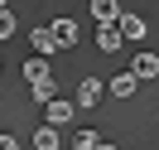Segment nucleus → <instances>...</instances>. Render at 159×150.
I'll return each instance as SVG.
<instances>
[{
  "mask_svg": "<svg viewBox=\"0 0 159 150\" xmlns=\"http://www.w3.org/2000/svg\"><path fill=\"white\" fill-rule=\"evenodd\" d=\"M120 15H125V10H120L116 0H92V20H97V24H116Z\"/></svg>",
  "mask_w": 159,
  "mask_h": 150,
  "instance_id": "nucleus-1",
  "label": "nucleus"
},
{
  "mask_svg": "<svg viewBox=\"0 0 159 150\" xmlns=\"http://www.w3.org/2000/svg\"><path fill=\"white\" fill-rule=\"evenodd\" d=\"M120 44H125V34H120V24H101V34H97V49H101V53H116Z\"/></svg>",
  "mask_w": 159,
  "mask_h": 150,
  "instance_id": "nucleus-2",
  "label": "nucleus"
},
{
  "mask_svg": "<svg viewBox=\"0 0 159 150\" xmlns=\"http://www.w3.org/2000/svg\"><path fill=\"white\" fill-rule=\"evenodd\" d=\"M130 73H135L140 82H145V78H159V58H154V53H135V63H130Z\"/></svg>",
  "mask_w": 159,
  "mask_h": 150,
  "instance_id": "nucleus-3",
  "label": "nucleus"
},
{
  "mask_svg": "<svg viewBox=\"0 0 159 150\" xmlns=\"http://www.w3.org/2000/svg\"><path fill=\"white\" fill-rule=\"evenodd\" d=\"M53 34H58V44H63V49H72V44L82 39V29H77V20H53Z\"/></svg>",
  "mask_w": 159,
  "mask_h": 150,
  "instance_id": "nucleus-4",
  "label": "nucleus"
},
{
  "mask_svg": "<svg viewBox=\"0 0 159 150\" xmlns=\"http://www.w3.org/2000/svg\"><path fill=\"white\" fill-rule=\"evenodd\" d=\"M29 44H34L39 53H58V49H63L58 34H53V24H48V29H34V34H29Z\"/></svg>",
  "mask_w": 159,
  "mask_h": 150,
  "instance_id": "nucleus-5",
  "label": "nucleus"
},
{
  "mask_svg": "<svg viewBox=\"0 0 159 150\" xmlns=\"http://www.w3.org/2000/svg\"><path fill=\"white\" fill-rule=\"evenodd\" d=\"M97 102H101V82L97 78H82L77 82V107H97Z\"/></svg>",
  "mask_w": 159,
  "mask_h": 150,
  "instance_id": "nucleus-6",
  "label": "nucleus"
},
{
  "mask_svg": "<svg viewBox=\"0 0 159 150\" xmlns=\"http://www.w3.org/2000/svg\"><path fill=\"white\" fill-rule=\"evenodd\" d=\"M106 87H111V92H116V97H130V92H135V87H140V78H135V73H130V68H125V73H116V78H111V82H106Z\"/></svg>",
  "mask_w": 159,
  "mask_h": 150,
  "instance_id": "nucleus-7",
  "label": "nucleus"
},
{
  "mask_svg": "<svg viewBox=\"0 0 159 150\" xmlns=\"http://www.w3.org/2000/svg\"><path fill=\"white\" fill-rule=\"evenodd\" d=\"M58 145H63L58 126H39V131H34V150H58Z\"/></svg>",
  "mask_w": 159,
  "mask_h": 150,
  "instance_id": "nucleus-8",
  "label": "nucleus"
},
{
  "mask_svg": "<svg viewBox=\"0 0 159 150\" xmlns=\"http://www.w3.org/2000/svg\"><path fill=\"white\" fill-rule=\"evenodd\" d=\"M72 111H77L72 102H58V97H53V102H48V126H63V121H72Z\"/></svg>",
  "mask_w": 159,
  "mask_h": 150,
  "instance_id": "nucleus-9",
  "label": "nucleus"
},
{
  "mask_svg": "<svg viewBox=\"0 0 159 150\" xmlns=\"http://www.w3.org/2000/svg\"><path fill=\"white\" fill-rule=\"evenodd\" d=\"M120 34H125V39H145V20H140V15H120Z\"/></svg>",
  "mask_w": 159,
  "mask_h": 150,
  "instance_id": "nucleus-10",
  "label": "nucleus"
},
{
  "mask_svg": "<svg viewBox=\"0 0 159 150\" xmlns=\"http://www.w3.org/2000/svg\"><path fill=\"white\" fill-rule=\"evenodd\" d=\"M72 150H101V136H97V131H77V136H72Z\"/></svg>",
  "mask_w": 159,
  "mask_h": 150,
  "instance_id": "nucleus-11",
  "label": "nucleus"
},
{
  "mask_svg": "<svg viewBox=\"0 0 159 150\" xmlns=\"http://www.w3.org/2000/svg\"><path fill=\"white\" fill-rule=\"evenodd\" d=\"M53 97H58V82H53V78H43V82H34V102H43V107H48Z\"/></svg>",
  "mask_w": 159,
  "mask_h": 150,
  "instance_id": "nucleus-12",
  "label": "nucleus"
},
{
  "mask_svg": "<svg viewBox=\"0 0 159 150\" xmlns=\"http://www.w3.org/2000/svg\"><path fill=\"white\" fill-rule=\"evenodd\" d=\"M24 78H29V82H43V78H53V73H48L43 58H29V63H24Z\"/></svg>",
  "mask_w": 159,
  "mask_h": 150,
  "instance_id": "nucleus-13",
  "label": "nucleus"
},
{
  "mask_svg": "<svg viewBox=\"0 0 159 150\" xmlns=\"http://www.w3.org/2000/svg\"><path fill=\"white\" fill-rule=\"evenodd\" d=\"M10 34H15V15H10V5H5V15H0V39L10 44Z\"/></svg>",
  "mask_w": 159,
  "mask_h": 150,
  "instance_id": "nucleus-14",
  "label": "nucleus"
},
{
  "mask_svg": "<svg viewBox=\"0 0 159 150\" xmlns=\"http://www.w3.org/2000/svg\"><path fill=\"white\" fill-rule=\"evenodd\" d=\"M0 150H20V140H15L10 131H5V136H0Z\"/></svg>",
  "mask_w": 159,
  "mask_h": 150,
  "instance_id": "nucleus-15",
  "label": "nucleus"
},
{
  "mask_svg": "<svg viewBox=\"0 0 159 150\" xmlns=\"http://www.w3.org/2000/svg\"><path fill=\"white\" fill-rule=\"evenodd\" d=\"M101 150H116V145H101Z\"/></svg>",
  "mask_w": 159,
  "mask_h": 150,
  "instance_id": "nucleus-16",
  "label": "nucleus"
}]
</instances>
